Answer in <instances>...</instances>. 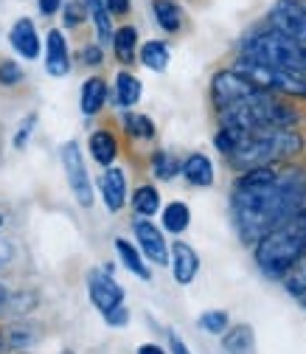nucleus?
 <instances>
[{
	"instance_id": "58836bf2",
	"label": "nucleus",
	"mask_w": 306,
	"mask_h": 354,
	"mask_svg": "<svg viewBox=\"0 0 306 354\" xmlns=\"http://www.w3.org/2000/svg\"><path fill=\"white\" fill-rule=\"evenodd\" d=\"M37 3H39V12H42V15H46V17H51V15L59 9V3H62V0H37Z\"/></svg>"
},
{
	"instance_id": "b1692460",
	"label": "nucleus",
	"mask_w": 306,
	"mask_h": 354,
	"mask_svg": "<svg viewBox=\"0 0 306 354\" xmlns=\"http://www.w3.org/2000/svg\"><path fill=\"white\" fill-rule=\"evenodd\" d=\"M152 9H155V20H157V26L163 31L174 34L183 26V12H180V6L174 3V0H155Z\"/></svg>"
},
{
	"instance_id": "c756f323",
	"label": "nucleus",
	"mask_w": 306,
	"mask_h": 354,
	"mask_svg": "<svg viewBox=\"0 0 306 354\" xmlns=\"http://www.w3.org/2000/svg\"><path fill=\"white\" fill-rule=\"evenodd\" d=\"M124 127H126V132H129L133 138H152V136H155L152 118H146V115H141V113H126Z\"/></svg>"
},
{
	"instance_id": "4468645a",
	"label": "nucleus",
	"mask_w": 306,
	"mask_h": 354,
	"mask_svg": "<svg viewBox=\"0 0 306 354\" xmlns=\"http://www.w3.org/2000/svg\"><path fill=\"white\" fill-rule=\"evenodd\" d=\"M9 42H12V48L26 57V59H37L39 57V37H37V28L31 20H17L9 31Z\"/></svg>"
},
{
	"instance_id": "473e14b6",
	"label": "nucleus",
	"mask_w": 306,
	"mask_h": 354,
	"mask_svg": "<svg viewBox=\"0 0 306 354\" xmlns=\"http://www.w3.org/2000/svg\"><path fill=\"white\" fill-rule=\"evenodd\" d=\"M87 17V6H84V0H73V3L65 6V26H79L82 20Z\"/></svg>"
},
{
	"instance_id": "f8f14e48",
	"label": "nucleus",
	"mask_w": 306,
	"mask_h": 354,
	"mask_svg": "<svg viewBox=\"0 0 306 354\" xmlns=\"http://www.w3.org/2000/svg\"><path fill=\"white\" fill-rule=\"evenodd\" d=\"M46 71L51 76H65L70 71L68 42H65V37H62L59 28H51L48 31V39H46Z\"/></svg>"
},
{
	"instance_id": "a211bd4d",
	"label": "nucleus",
	"mask_w": 306,
	"mask_h": 354,
	"mask_svg": "<svg viewBox=\"0 0 306 354\" xmlns=\"http://www.w3.org/2000/svg\"><path fill=\"white\" fill-rule=\"evenodd\" d=\"M222 348L228 354H253L256 348V337H253V329L247 324H239L233 329H228L222 335Z\"/></svg>"
},
{
	"instance_id": "5701e85b",
	"label": "nucleus",
	"mask_w": 306,
	"mask_h": 354,
	"mask_svg": "<svg viewBox=\"0 0 306 354\" xmlns=\"http://www.w3.org/2000/svg\"><path fill=\"white\" fill-rule=\"evenodd\" d=\"M138 99H141V82L133 73L121 71L115 76V102H118V107H133V104H138Z\"/></svg>"
},
{
	"instance_id": "ea45409f",
	"label": "nucleus",
	"mask_w": 306,
	"mask_h": 354,
	"mask_svg": "<svg viewBox=\"0 0 306 354\" xmlns=\"http://www.w3.org/2000/svg\"><path fill=\"white\" fill-rule=\"evenodd\" d=\"M12 256H15L12 245L9 242H0V268H6V264L12 261Z\"/></svg>"
},
{
	"instance_id": "412c9836",
	"label": "nucleus",
	"mask_w": 306,
	"mask_h": 354,
	"mask_svg": "<svg viewBox=\"0 0 306 354\" xmlns=\"http://www.w3.org/2000/svg\"><path fill=\"white\" fill-rule=\"evenodd\" d=\"M87 6V17H93L96 23V34L99 42H113V23H110V12H107V0H84Z\"/></svg>"
},
{
	"instance_id": "0eeeda50",
	"label": "nucleus",
	"mask_w": 306,
	"mask_h": 354,
	"mask_svg": "<svg viewBox=\"0 0 306 354\" xmlns=\"http://www.w3.org/2000/svg\"><path fill=\"white\" fill-rule=\"evenodd\" d=\"M62 166H65V174H68V183H70V192H73L76 203L90 208L93 200H96L93 197V180L84 169V160H82V152H79L76 141L62 144Z\"/></svg>"
},
{
	"instance_id": "9b49d317",
	"label": "nucleus",
	"mask_w": 306,
	"mask_h": 354,
	"mask_svg": "<svg viewBox=\"0 0 306 354\" xmlns=\"http://www.w3.org/2000/svg\"><path fill=\"white\" fill-rule=\"evenodd\" d=\"M200 270V256L191 245L186 242H174L171 245V273L178 284H191Z\"/></svg>"
},
{
	"instance_id": "7ed1b4c3",
	"label": "nucleus",
	"mask_w": 306,
	"mask_h": 354,
	"mask_svg": "<svg viewBox=\"0 0 306 354\" xmlns=\"http://www.w3.org/2000/svg\"><path fill=\"white\" fill-rule=\"evenodd\" d=\"M220 115V124L228 129H292L298 124V113L292 107H287L284 102L276 99V93H267L261 87H253V91L242 99H236L233 104H228L225 110L216 113Z\"/></svg>"
},
{
	"instance_id": "79ce46f5",
	"label": "nucleus",
	"mask_w": 306,
	"mask_h": 354,
	"mask_svg": "<svg viewBox=\"0 0 306 354\" xmlns=\"http://www.w3.org/2000/svg\"><path fill=\"white\" fill-rule=\"evenodd\" d=\"M6 306H9V290H6L3 284H0V313H3Z\"/></svg>"
},
{
	"instance_id": "37998d69",
	"label": "nucleus",
	"mask_w": 306,
	"mask_h": 354,
	"mask_svg": "<svg viewBox=\"0 0 306 354\" xmlns=\"http://www.w3.org/2000/svg\"><path fill=\"white\" fill-rule=\"evenodd\" d=\"M62 354H73V351H62Z\"/></svg>"
},
{
	"instance_id": "2f4dec72",
	"label": "nucleus",
	"mask_w": 306,
	"mask_h": 354,
	"mask_svg": "<svg viewBox=\"0 0 306 354\" xmlns=\"http://www.w3.org/2000/svg\"><path fill=\"white\" fill-rule=\"evenodd\" d=\"M20 79H23V71H20L17 62H12V59L0 62V84H3V87H15Z\"/></svg>"
},
{
	"instance_id": "a19ab883",
	"label": "nucleus",
	"mask_w": 306,
	"mask_h": 354,
	"mask_svg": "<svg viewBox=\"0 0 306 354\" xmlns=\"http://www.w3.org/2000/svg\"><path fill=\"white\" fill-rule=\"evenodd\" d=\"M138 354H166V348H160L157 343H144L138 346Z\"/></svg>"
},
{
	"instance_id": "6ab92c4d",
	"label": "nucleus",
	"mask_w": 306,
	"mask_h": 354,
	"mask_svg": "<svg viewBox=\"0 0 306 354\" xmlns=\"http://www.w3.org/2000/svg\"><path fill=\"white\" fill-rule=\"evenodd\" d=\"M115 253H118L121 264H124V268L133 273V276H138V279H144V281L152 279V273H149V268L144 264V259H141V253H138L135 245H129L126 239H115Z\"/></svg>"
},
{
	"instance_id": "7c9ffc66",
	"label": "nucleus",
	"mask_w": 306,
	"mask_h": 354,
	"mask_svg": "<svg viewBox=\"0 0 306 354\" xmlns=\"http://www.w3.org/2000/svg\"><path fill=\"white\" fill-rule=\"evenodd\" d=\"M284 284H287V292H289V295L306 298V256L284 276Z\"/></svg>"
},
{
	"instance_id": "f257e3e1",
	"label": "nucleus",
	"mask_w": 306,
	"mask_h": 354,
	"mask_svg": "<svg viewBox=\"0 0 306 354\" xmlns=\"http://www.w3.org/2000/svg\"><path fill=\"white\" fill-rule=\"evenodd\" d=\"M306 211L303 169H250L242 171L231 192V216L242 242L256 245L270 231Z\"/></svg>"
},
{
	"instance_id": "f03ea898",
	"label": "nucleus",
	"mask_w": 306,
	"mask_h": 354,
	"mask_svg": "<svg viewBox=\"0 0 306 354\" xmlns=\"http://www.w3.org/2000/svg\"><path fill=\"white\" fill-rule=\"evenodd\" d=\"M216 149H220L233 169L239 171H250V169H265V166H276L292 155H298L303 149V138L295 129H228L222 127L213 138Z\"/></svg>"
},
{
	"instance_id": "c85d7f7f",
	"label": "nucleus",
	"mask_w": 306,
	"mask_h": 354,
	"mask_svg": "<svg viewBox=\"0 0 306 354\" xmlns=\"http://www.w3.org/2000/svg\"><path fill=\"white\" fill-rule=\"evenodd\" d=\"M152 171H155V177H160V180H171L178 171H183V163L174 155H169V152H155Z\"/></svg>"
},
{
	"instance_id": "ddd939ff",
	"label": "nucleus",
	"mask_w": 306,
	"mask_h": 354,
	"mask_svg": "<svg viewBox=\"0 0 306 354\" xmlns=\"http://www.w3.org/2000/svg\"><path fill=\"white\" fill-rule=\"evenodd\" d=\"M99 192H102L104 205L110 211H121L126 205V177H124V171L107 166V171L102 174V180H99Z\"/></svg>"
},
{
	"instance_id": "4be33fe9",
	"label": "nucleus",
	"mask_w": 306,
	"mask_h": 354,
	"mask_svg": "<svg viewBox=\"0 0 306 354\" xmlns=\"http://www.w3.org/2000/svg\"><path fill=\"white\" fill-rule=\"evenodd\" d=\"M90 155H93L96 163L110 166L115 160V155H118V141L110 136V132L99 129V132H93V136H90Z\"/></svg>"
},
{
	"instance_id": "f3484780",
	"label": "nucleus",
	"mask_w": 306,
	"mask_h": 354,
	"mask_svg": "<svg viewBox=\"0 0 306 354\" xmlns=\"http://www.w3.org/2000/svg\"><path fill=\"white\" fill-rule=\"evenodd\" d=\"M107 102V84L104 79H87L82 84V113L84 115H96Z\"/></svg>"
},
{
	"instance_id": "aec40b11",
	"label": "nucleus",
	"mask_w": 306,
	"mask_h": 354,
	"mask_svg": "<svg viewBox=\"0 0 306 354\" xmlns=\"http://www.w3.org/2000/svg\"><path fill=\"white\" fill-rule=\"evenodd\" d=\"M135 48H138V31L133 26H121L113 34V51H115V57L124 65H129V62H135Z\"/></svg>"
},
{
	"instance_id": "a878e982",
	"label": "nucleus",
	"mask_w": 306,
	"mask_h": 354,
	"mask_svg": "<svg viewBox=\"0 0 306 354\" xmlns=\"http://www.w3.org/2000/svg\"><path fill=\"white\" fill-rule=\"evenodd\" d=\"M169 59H171V51L166 42L160 39H152V42H144V48H141V65H146L149 71H166L169 68Z\"/></svg>"
},
{
	"instance_id": "c9c22d12",
	"label": "nucleus",
	"mask_w": 306,
	"mask_h": 354,
	"mask_svg": "<svg viewBox=\"0 0 306 354\" xmlns=\"http://www.w3.org/2000/svg\"><path fill=\"white\" fill-rule=\"evenodd\" d=\"M82 59H84V65H102V59H104L102 46H84L82 48Z\"/></svg>"
},
{
	"instance_id": "c03bdc74",
	"label": "nucleus",
	"mask_w": 306,
	"mask_h": 354,
	"mask_svg": "<svg viewBox=\"0 0 306 354\" xmlns=\"http://www.w3.org/2000/svg\"><path fill=\"white\" fill-rule=\"evenodd\" d=\"M0 223H3V219H0Z\"/></svg>"
},
{
	"instance_id": "423d86ee",
	"label": "nucleus",
	"mask_w": 306,
	"mask_h": 354,
	"mask_svg": "<svg viewBox=\"0 0 306 354\" xmlns=\"http://www.w3.org/2000/svg\"><path fill=\"white\" fill-rule=\"evenodd\" d=\"M233 71L242 73L247 82H253L256 87H261V91H267V93H284V96L306 99V76H300V73L281 71L273 65H261V62L247 59V57H239Z\"/></svg>"
},
{
	"instance_id": "9d476101",
	"label": "nucleus",
	"mask_w": 306,
	"mask_h": 354,
	"mask_svg": "<svg viewBox=\"0 0 306 354\" xmlns=\"http://www.w3.org/2000/svg\"><path fill=\"white\" fill-rule=\"evenodd\" d=\"M133 231H135V239H138V248L144 250V256L152 261V264H160L166 268L169 261V245H166V236L160 234V228H155L149 219H135L133 223Z\"/></svg>"
},
{
	"instance_id": "cd10ccee",
	"label": "nucleus",
	"mask_w": 306,
	"mask_h": 354,
	"mask_svg": "<svg viewBox=\"0 0 306 354\" xmlns=\"http://www.w3.org/2000/svg\"><path fill=\"white\" fill-rule=\"evenodd\" d=\"M197 324H200V329L208 332V335H225V332L231 329V318H228L225 309H208V313L200 315Z\"/></svg>"
},
{
	"instance_id": "72a5a7b5",
	"label": "nucleus",
	"mask_w": 306,
	"mask_h": 354,
	"mask_svg": "<svg viewBox=\"0 0 306 354\" xmlns=\"http://www.w3.org/2000/svg\"><path fill=\"white\" fill-rule=\"evenodd\" d=\"M34 127H37V113H31V115H28V118L20 124L17 136H15V149H26V144H28V138H31Z\"/></svg>"
},
{
	"instance_id": "1a4fd4ad",
	"label": "nucleus",
	"mask_w": 306,
	"mask_h": 354,
	"mask_svg": "<svg viewBox=\"0 0 306 354\" xmlns=\"http://www.w3.org/2000/svg\"><path fill=\"white\" fill-rule=\"evenodd\" d=\"M87 292H90V301L102 315L124 304V287H118V281L107 270H93L87 276Z\"/></svg>"
},
{
	"instance_id": "bb28decb",
	"label": "nucleus",
	"mask_w": 306,
	"mask_h": 354,
	"mask_svg": "<svg viewBox=\"0 0 306 354\" xmlns=\"http://www.w3.org/2000/svg\"><path fill=\"white\" fill-rule=\"evenodd\" d=\"M133 208H135V214L138 216H152V214H157V208H160V194H157V189L155 186H138L135 189V194H133Z\"/></svg>"
},
{
	"instance_id": "dca6fc26",
	"label": "nucleus",
	"mask_w": 306,
	"mask_h": 354,
	"mask_svg": "<svg viewBox=\"0 0 306 354\" xmlns=\"http://www.w3.org/2000/svg\"><path fill=\"white\" fill-rule=\"evenodd\" d=\"M0 335H3L6 351H20V348H28L39 337V326L37 324H12L6 329H0Z\"/></svg>"
},
{
	"instance_id": "2eb2a0df",
	"label": "nucleus",
	"mask_w": 306,
	"mask_h": 354,
	"mask_svg": "<svg viewBox=\"0 0 306 354\" xmlns=\"http://www.w3.org/2000/svg\"><path fill=\"white\" fill-rule=\"evenodd\" d=\"M183 177L191 186H200V189L211 186L213 183V163H211V158H205L202 152L189 155L183 160Z\"/></svg>"
},
{
	"instance_id": "e433bc0d",
	"label": "nucleus",
	"mask_w": 306,
	"mask_h": 354,
	"mask_svg": "<svg viewBox=\"0 0 306 354\" xmlns=\"http://www.w3.org/2000/svg\"><path fill=\"white\" fill-rule=\"evenodd\" d=\"M169 348H171V354H191L189 346H186L178 335H174V332H169Z\"/></svg>"
},
{
	"instance_id": "6e6552de",
	"label": "nucleus",
	"mask_w": 306,
	"mask_h": 354,
	"mask_svg": "<svg viewBox=\"0 0 306 354\" xmlns=\"http://www.w3.org/2000/svg\"><path fill=\"white\" fill-rule=\"evenodd\" d=\"M270 28L281 31L284 37L295 39L300 48H306V6L300 0H278L270 9Z\"/></svg>"
},
{
	"instance_id": "20e7f679",
	"label": "nucleus",
	"mask_w": 306,
	"mask_h": 354,
	"mask_svg": "<svg viewBox=\"0 0 306 354\" xmlns=\"http://www.w3.org/2000/svg\"><path fill=\"white\" fill-rule=\"evenodd\" d=\"M256 264L265 276L284 279L295 264L306 256V211L292 216L281 228L270 231L261 242H256Z\"/></svg>"
},
{
	"instance_id": "39448f33",
	"label": "nucleus",
	"mask_w": 306,
	"mask_h": 354,
	"mask_svg": "<svg viewBox=\"0 0 306 354\" xmlns=\"http://www.w3.org/2000/svg\"><path fill=\"white\" fill-rule=\"evenodd\" d=\"M242 57L256 59L261 65H273V68L306 76V48H300L295 39L284 37L276 28L258 31V34L247 37L245 46H242Z\"/></svg>"
},
{
	"instance_id": "f704fd0d",
	"label": "nucleus",
	"mask_w": 306,
	"mask_h": 354,
	"mask_svg": "<svg viewBox=\"0 0 306 354\" xmlns=\"http://www.w3.org/2000/svg\"><path fill=\"white\" fill-rule=\"evenodd\" d=\"M104 321H107L110 326H126V324H129V309L121 304V306L110 309V313L104 315Z\"/></svg>"
},
{
	"instance_id": "393cba45",
	"label": "nucleus",
	"mask_w": 306,
	"mask_h": 354,
	"mask_svg": "<svg viewBox=\"0 0 306 354\" xmlns=\"http://www.w3.org/2000/svg\"><path fill=\"white\" fill-rule=\"evenodd\" d=\"M189 223H191V211H189L186 203L174 200V203H169V205L163 208V228H166L169 234H183V231L189 228Z\"/></svg>"
},
{
	"instance_id": "4c0bfd02",
	"label": "nucleus",
	"mask_w": 306,
	"mask_h": 354,
	"mask_svg": "<svg viewBox=\"0 0 306 354\" xmlns=\"http://www.w3.org/2000/svg\"><path fill=\"white\" fill-rule=\"evenodd\" d=\"M107 12L110 15H126L129 12V0H107Z\"/></svg>"
}]
</instances>
